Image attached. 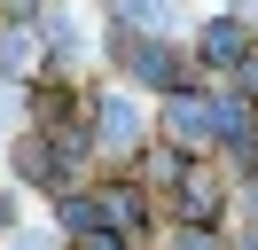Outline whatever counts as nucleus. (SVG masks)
I'll return each mask as SVG.
<instances>
[{
  "instance_id": "f257e3e1",
  "label": "nucleus",
  "mask_w": 258,
  "mask_h": 250,
  "mask_svg": "<svg viewBox=\"0 0 258 250\" xmlns=\"http://www.w3.org/2000/svg\"><path fill=\"white\" fill-rule=\"evenodd\" d=\"M164 133H172V141H211V102L180 94V102L164 109Z\"/></svg>"
},
{
  "instance_id": "f03ea898",
  "label": "nucleus",
  "mask_w": 258,
  "mask_h": 250,
  "mask_svg": "<svg viewBox=\"0 0 258 250\" xmlns=\"http://www.w3.org/2000/svg\"><path fill=\"white\" fill-rule=\"evenodd\" d=\"M102 141H110V149H125V141H141V109L110 94V102H102Z\"/></svg>"
},
{
  "instance_id": "7ed1b4c3",
  "label": "nucleus",
  "mask_w": 258,
  "mask_h": 250,
  "mask_svg": "<svg viewBox=\"0 0 258 250\" xmlns=\"http://www.w3.org/2000/svg\"><path fill=\"white\" fill-rule=\"evenodd\" d=\"M94 211H102V219H117V227H133V219H141V188H102Z\"/></svg>"
},
{
  "instance_id": "20e7f679",
  "label": "nucleus",
  "mask_w": 258,
  "mask_h": 250,
  "mask_svg": "<svg viewBox=\"0 0 258 250\" xmlns=\"http://www.w3.org/2000/svg\"><path fill=\"white\" fill-rule=\"evenodd\" d=\"M204 55L211 62H242V24H211L204 31Z\"/></svg>"
},
{
  "instance_id": "39448f33",
  "label": "nucleus",
  "mask_w": 258,
  "mask_h": 250,
  "mask_svg": "<svg viewBox=\"0 0 258 250\" xmlns=\"http://www.w3.org/2000/svg\"><path fill=\"white\" fill-rule=\"evenodd\" d=\"M141 78H149V86H172V78H180V55H172V47H141Z\"/></svg>"
},
{
  "instance_id": "423d86ee",
  "label": "nucleus",
  "mask_w": 258,
  "mask_h": 250,
  "mask_svg": "<svg viewBox=\"0 0 258 250\" xmlns=\"http://www.w3.org/2000/svg\"><path fill=\"white\" fill-rule=\"evenodd\" d=\"M211 211H219V188L196 180V188H188V219H211Z\"/></svg>"
},
{
  "instance_id": "0eeeda50",
  "label": "nucleus",
  "mask_w": 258,
  "mask_h": 250,
  "mask_svg": "<svg viewBox=\"0 0 258 250\" xmlns=\"http://www.w3.org/2000/svg\"><path fill=\"white\" fill-rule=\"evenodd\" d=\"M164 8L172 0H125V16H141V24H164Z\"/></svg>"
},
{
  "instance_id": "6e6552de",
  "label": "nucleus",
  "mask_w": 258,
  "mask_h": 250,
  "mask_svg": "<svg viewBox=\"0 0 258 250\" xmlns=\"http://www.w3.org/2000/svg\"><path fill=\"white\" fill-rule=\"evenodd\" d=\"M180 250H219V242H211V234H180Z\"/></svg>"
},
{
  "instance_id": "1a4fd4ad",
  "label": "nucleus",
  "mask_w": 258,
  "mask_h": 250,
  "mask_svg": "<svg viewBox=\"0 0 258 250\" xmlns=\"http://www.w3.org/2000/svg\"><path fill=\"white\" fill-rule=\"evenodd\" d=\"M86 250H125V242H110V234H86Z\"/></svg>"
},
{
  "instance_id": "9d476101",
  "label": "nucleus",
  "mask_w": 258,
  "mask_h": 250,
  "mask_svg": "<svg viewBox=\"0 0 258 250\" xmlns=\"http://www.w3.org/2000/svg\"><path fill=\"white\" fill-rule=\"evenodd\" d=\"M24 250H39V242H24Z\"/></svg>"
}]
</instances>
